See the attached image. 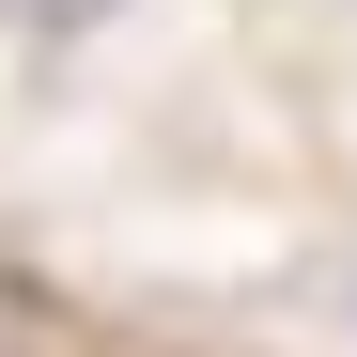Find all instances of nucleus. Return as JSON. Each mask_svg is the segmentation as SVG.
Listing matches in <instances>:
<instances>
[{
	"mask_svg": "<svg viewBox=\"0 0 357 357\" xmlns=\"http://www.w3.org/2000/svg\"><path fill=\"white\" fill-rule=\"evenodd\" d=\"M0 16H16V31H93L109 0H0Z\"/></svg>",
	"mask_w": 357,
	"mask_h": 357,
	"instance_id": "nucleus-1",
	"label": "nucleus"
}]
</instances>
